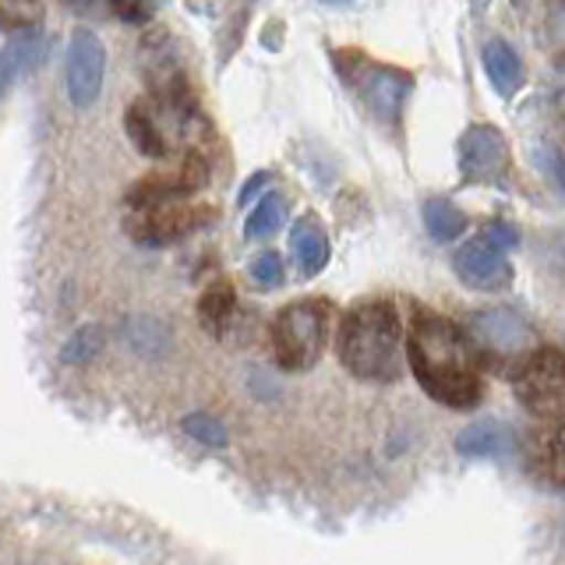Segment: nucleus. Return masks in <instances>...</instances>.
<instances>
[{"mask_svg": "<svg viewBox=\"0 0 565 565\" xmlns=\"http://www.w3.org/2000/svg\"><path fill=\"white\" fill-rule=\"evenodd\" d=\"M406 358L424 393L452 411H470L484 399L481 353L473 340L449 318L435 311H417L411 335H406Z\"/></svg>", "mask_w": 565, "mask_h": 565, "instance_id": "obj_1", "label": "nucleus"}, {"mask_svg": "<svg viewBox=\"0 0 565 565\" xmlns=\"http://www.w3.org/2000/svg\"><path fill=\"white\" fill-rule=\"evenodd\" d=\"M343 367L361 382H399L403 375V329L399 311L388 300L353 305L335 335Z\"/></svg>", "mask_w": 565, "mask_h": 565, "instance_id": "obj_2", "label": "nucleus"}, {"mask_svg": "<svg viewBox=\"0 0 565 565\" xmlns=\"http://www.w3.org/2000/svg\"><path fill=\"white\" fill-rule=\"evenodd\" d=\"M332 308L326 300H294L273 318V353L279 367L308 371L318 364L329 343Z\"/></svg>", "mask_w": 565, "mask_h": 565, "instance_id": "obj_3", "label": "nucleus"}, {"mask_svg": "<svg viewBox=\"0 0 565 565\" xmlns=\"http://www.w3.org/2000/svg\"><path fill=\"white\" fill-rule=\"evenodd\" d=\"M516 399L534 417L558 424L565 406V364L555 347H534L516 367Z\"/></svg>", "mask_w": 565, "mask_h": 565, "instance_id": "obj_4", "label": "nucleus"}, {"mask_svg": "<svg viewBox=\"0 0 565 565\" xmlns=\"http://www.w3.org/2000/svg\"><path fill=\"white\" fill-rule=\"evenodd\" d=\"M470 340L477 353H488L494 361H523L537 347V335L526 318L509 308H491L470 318Z\"/></svg>", "mask_w": 565, "mask_h": 565, "instance_id": "obj_5", "label": "nucleus"}, {"mask_svg": "<svg viewBox=\"0 0 565 565\" xmlns=\"http://www.w3.org/2000/svg\"><path fill=\"white\" fill-rule=\"evenodd\" d=\"M199 223H202V212L181 199L138 202V205H131V216H128L131 237L141 244H152V247L188 237Z\"/></svg>", "mask_w": 565, "mask_h": 565, "instance_id": "obj_6", "label": "nucleus"}, {"mask_svg": "<svg viewBox=\"0 0 565 565\" xmlns=\"http://www.w3.org/2000/svg\"><path fill=\"white\" fill-rule=\"evenodd\" d=\"M106 78V46L99 43L96 32L78 29L67 43V96L71 103L85 110L103 93Z\"/></svg>", "mask_w": 565, "mask_h": 565, "instance_id": "obj_7", "label": "nucleus"}, {"mask_svg": "<svg viewBox=\"0 0 565 565\" xmlns=\"http://www.w3.org/2000/svg\"><path fill=\"white\" fill-rule=\"evenodd\" d=\"M343 75L353 82V88H358L361 99L371 106V110L388 124L399 117L403 99L411 96V88H414L411 75H403V71H396V67H382L375 61H361L358 71L343 67Z\"/></svg>", "mask_w": 565, "mask_h": 565, "instance_id": "obj_8", "label": "nucleus"}, {"mask_svg": "<svg viewBox=\"0 0 565 565\" xmlns=\"http://www.w3.org/2000/svg\"><path fill=\"white\" fill-rule=\"evenodd\" d=\"M456 276L467 282L470 290H502L512 282V269L505 262V252H499L491 241L473 237L452 255Z\"/></svg>", "mask_w": 565, "mask_h": 565, "instance_id": "obj_9", "label": "nucleus"}, {"mask_svg": "<svg viewBox=\"0 0 565 565\" xmlns=\"http://www.w3.org/2000/svg\"><path fill=\"white\" fill-rule=\"evenodd\" d=\"M459 167H463L467 181H491L499 177L505 167V138L502 131L488 128H470L463 138H459Z\"/></svg>", "mask_w": 565, "mask_h": 565, "instance_id": "obj_10", "label": "nucleus"}, {"mask_svg": "<svg viewBox=\"0 0 565 565\" xmlns=\"http://www.w3.org/2000/svg\"><path fill=\"white\" fill-rule=\"evenodd\" d=\"M456 449H459V456H467V459L505 456V452H512V431L505 428L502 420H491V417L473 420L467 431H459Z\"/></svg>", "mask_w": 565, "mask_h": 565, "instance_id": "obj_11", "label": "nucleus"}, {"mask_svg": "<svg viewBox=\"0 0 565 565\" xmlns=\"http://www.w3.org/2000/svg\"><path fill=\"white\" fill-rule=\"evenodd\" d=\"M484 71H488L491 85L499 88V96H505V99L516 96L523 88V78H526L520 53L512 50L509 43H502V40H494V43L484 46Z\"/></svg>", "mask_w": 565, "mask_h": 565, "instance_id": "obj_12", "label": "nucleus"}, {"mask_svg": "<svg viewBox=\"0 0 565 565\" xmlns=\"http://www.w3.org/2000/svg\"><path fill=\"white\" fill-rule=\"evenodd\" d=\"M290 241H294V255H297L300 273L318 276V273L326 269V262H329V237H326V226L318 223L315 216L297 220Z\"/></svg>", "mask_w": 565, "mask_h": 565, "instance_id": "obj_13", "label": "nucleus"}, {"mask_svg": "<svg viewBox=\"0 0 565 565\" xmlns=\"http://www.w3.org/2000/svg\"><path fill=\"white\" fill-rule=\"evenodd\" d=\"M35 61H40V35H35V29L14 35V40L0 50V96H4L14 85V78L22 75L25 67H32Z\"/></svg>", "mask_w": 565, "mask_h": 565, "instance_id": "obj_14", "label": "nucleus"}, {"mask_svg": "<svg viewBox=\"0 0 565 565\" xmlns=\"http://www.w3.org/2000/svg\"><path fill=\"white\" fill-rule=\"evenodd\" d=\"M128 138L135 141L138 152H146L152 159L170 152V141H167L163 128H159V120L146 110V106H131L128 110Z\"/></svg>", "mask_w": 565, "mask_h": 565, "instance_id": "obj_15", "label": "nucleus"}, {"mask_svg": "<svg viewBox=\"0 0 565 565\" xmlns=\"http://www.w3.org/2000/svg\"><path fill=\"white\" fill-rule=\"evenodd\" d=\"M424 226L435 241H456L467 230V216L449 199H428L424 202Z\"/></svg>", "mask_w": 565, "mask_h": 565, "instance_id": "obj_16", "label": "nucleus"}, {"mask_svg": "<svg viewBox=\"0 0 565 565\" xmlns=\"http://www.w3.org/2000/svg\"><path fill=\"white\" fill-rule=\"evenodd\" d=\"M230 315H234V287H226V282H220V287L205 290L202 305H199V318H202V326H205L212 335H223V332H226Z\"/></svg>", "mask_w": 565, "mask_h": 565, "instance_id": "obj_17", "label": "nucleus"}, {"mask_svg": "<svg viewBox=\"0 0 565 565\" xmlns=\"http://www.w3.org/2000/svg\"><path fill=\"white\" fill-rule=\"evenodd\" d=\"M43 22L40 0H0V29L8 32H32Z\"/></svg>", "mask_w": 565, "mask_h": 565, "instance_id": "obj_18", "label": "nucleus"}, {"mask_svg": "<svg viewBox=\"0 0 565 565\" xmlns=\"http://www.w3.org/2000/svg\"><path fill=\"white\" fill-rule=\"evenodd\" d=\"M282 216H287V202L279 199V194H269V199H262L252 212V220H247V237L252 241H262V237H273L276 230L282 226Z\"/></svg>", "mask_w": 565, "mask_h": 565, "instance_id": "obj_19", "label": "nucleus"}, {"mask_svg": "<svg viewBox=\"0 0 565 565\" xmlns=\"http://www.w3.org/2000/svg\"><path fill=\"white\" fill-rule=\"evenodd\" d=\"M184 431L191 435V438H199V441H205V446H226V428L216 420V417H209V414H188L184 417Z\"/></svg>", "mask_w": 565, "mask_h": 565, "instance_id": "obj_20", "label": "nucleus"}, {"mask_svg": "<svg viewBox=\"0 0 565 565\" xmlns=\"http://www.w3.org/2000/svg\"><path fill=\"white\" fill-rule=\"evenodd\" d=\"M252 279L262 282V287H279L282 282V258L279 255H258L252 262Z\"/></svg>", "mask_w": 565, "mask_h": 565, "instance_id": "obj_21", "label": "nucleus"}, {"mask_svg": "<svg viewBox=\"0 0 565 565\" xmlns=\"http://www.w3.org/2000/svg\"><path fill=\"white\" fill-rule=\"evenodd\" d=\"M106 4L114 8V14H117V18H124V22H131V25L146 22V18H149L146 0H106Z\"/></svg>", "mask_w": 565, "mask_h": 565, "instance_id": "obj_22", "label": "nucleus"}, {"mask_svg": "<svg viewBox=\"0 0 565 565\" xmlns=\"http://www.w3.org/2000/svg\"><path fill=\"white\" fill-rule=\"evenodd\" d=\"M96 347H99V332H96V329H85V332H78L75 340L67 343L64 358H67V361H82V353L88 358V353H93Z\"/></svg>", "mask_w": 565, "mask_h": 565, "instance_id": "obj_23", "label": "nucleus"}, {"mask_svg": "<svg viewBox=\"0 0 565 565\" xmlns=\"http://www.w3.org/2000/svg\"><path fill=\"white\" fill-rule=\"evenodd\" d=\"M484 241H491L494 247H499V252H505V247H512L520 237H516V230H512L509 223H491L484 234H481Z\"/></svg>", "mask_w": 565, "mask_h": 565, "instance_id": "obj_24", "label": "nucleus"}, {"mask_svg": "<svg viewBox=\"0 0 565 565\" xmlns=\"http://www.w3.org/2000/svg\"><path fill=\"white\" fill-rule=\"evenodd\" d=\"M265 184H269V173H255L252 181L244 184V191H241V205H247V202H252V194H258V191H262Z\"/></svg>", "mask_w": 565, "mask_h": 565, "instance_id": "obj_25", "label": "nucleus"}, {"mask_svg": "<svg viewBox=\"0 0 565 565\" xmlns=\"http://www.w3.org/2000/svg\"><path fill=\"white\" fill-rule=\"evenodd\" d=\"M67 4L75 8V11H96L99 0H67Z\"/></svg>", "mask_w": 565, "mask_h": 565, "instance_id": "obj_26", "label": "nucleus"}, {"mask_svg": "<svg viewBox=\"0 0 565 565\" xmlns=\"http://www.w3.org/2000/svg\"><path fill=\"white\" fill-rule=\"evenodd\" d=\"M512 4H516V8H526V4H530V0H512Z\"/></svg>", "mask_w": 565, "mask_h": 565, "instance_id": "obj_27", "label": "nucleus"}, {"mask_svg": "<svg viewBox=\"0 0 565 565\" xmlns=\"http://www.w3.org/2000/svg\"><path fill=\"white\" fill-rule=\"evenodd\" d=\"M326 4H347V0H326Z\"/></svg>", "mask_w": 565, "mask_h": 565, "instance_id": "obj_28", "label": "nucleus"}]
</instances>
